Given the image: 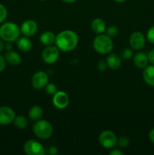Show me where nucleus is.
I'll return each instance as SVG.
<instances>
[{
	"label": "nucleus",
	"instance_id": "obj_1",
	"mask_svg": "<svg viewBox=\"0 0 154 155\" xmlns=\"http://www.w3.org/2000/svg\"><path fill=\"white\" fill-rule=\"evenodd\" d=\"M54 43L60 51L67 52L76 48L79 44V36L72 30H63L56 36Z\"/></svg>",
	"mask_w": 154,
	"mask_h": 155
},
{
	"label": "nucleus",
	"instance_id": "obj_2",
	"mask_svg": "<svg viewBox=\"0 0 154 155\" xmlns=\"http://www.w3.org/2000/svg\"><path fill=\"white\" fill-rule=\"evenodd\" d=\"M21 29L15 23L8 21L0 26V38L6 42L17 41L21 35Z\"/></svg>",
	"mask_w": 154,
	"mask_h": 155
},
{
	"label": "nucleus",
	"instance_id": "obj_3",
	"mask_svg": "<svg viewBox=\"0 0 154 155\" xmlns=\"http://www.w3.org/2000/svg\"><path fill=\"white\" fill-rule=\"evenodd\" d=\"M93 48L101 54H110L113 48V42L112 38L107 34H99L94 39Z\"/></svg>",
	"mask_w": 154,
	"mask_h": 155
},
{
	"label": "nucleus",
	"instance_id": "obj_4",
	"mask_svg": "<svg viewBox=\"0 0 154 155\" xmlns=\"http://www.w3.org/2000/svg\"><path fill=\"white\" fill-rule=\"evenodd\" d=\"M33 132L36 137L45 140L50 139L52 136L53 127L48 120L40 119L33 124Z\"/></svg>",
	"mask_w": 154,
	"mask_h": 155
},
{
	"label": "nucleus",
	"instance_id": "obj_5",
	"mask_svg": "<svg viewBox=\"0 0 154 155\" xmlns=\"http://www.w3.org/2000/svg\"><path fill=\"white\" fill-rule=\"evenodd\" d=\"M98 141L101 146L104 148L111 149L117 145L118 138L113 131L107 130H104L100 133Z\"/></svg>",
	"mask_w": 154,
	"mask_h": 155
},
{
	"label": "nucleus",
	"instance_id": "obj_6",
	"mask_svg": "<svg viewBox=\"0 0 154 155\" xmlns=\"http://www.w3.org/2000/svg\"><path fill=\"white\" fill-rule=\"evenodd\" d=\"M60 56V50L56 45H48L43 49L42 58L45 64H51L58 60Z\"/></svg>",
	"mask_w": 154,
	"mask_h": 155
},
{
	"label": "nucleus",
	"instance_id": "obj_7",
	"mask_svg": "<svg viewBox=\"0 0 154 155\" xmlns=\"http://www.w3.org/2000/svg\"><path fill=\"white\" fill-rule=\"evenodd\" d=\"M24 151L27 155H44L45 150L39 142L33 139L27 141L24 145Z\"/></svg>",
	"mask_w": 154,
	"mask_h": 155
},
{
	"label": "nucleus",
	"instance_id": "obj_8",
	"mask_svg": "<svg viewBox=\"0 0 154 155\" xmlns=\"http://www.w3.org/2000/svg\"><path fill=\"white\" fill-rule=\"evenodd\" d=\"M146 38L143 33L140 31L133 32L129 36V45L133 49L140 50L146 44Z\"/></svg>",
	"mask_w": 154,
	"mask_h": 155
},
{
	"label": "nucleus",
	"instance_id": "obj_9",
	"mask_svg": "<svg viewBox=\"0 0 154 155\" xmlns=\"http://www.w3.org/2000/svg\"><path fill=\"white\" fill-rule=\"evenodd\" d=\"M31 83L33 87L37 90L44 89L48 83V74L44 71H37L32 77Z\"/></svg>",
	"mask_w": 154,
	"mask_h": 155
},
{
	"label": "nucleus",
	"instance_id": "obj_10",
	"mask_svg": "<svg viewBox=\"0 0 154 155\" xmlns=\"http://www.w3.org/2000/svg\"><path fill=\"white\" fill-rule=\"evenodd\" d=\"M15 117V112L11 107L8 106L0 107V125L7 126L12 124Z\"/></svg>",
	"mask_w": 154,
	"mask_h": 155
},
{
	"label": "nucleus",
	"instance_id": "obj_11",
	"mask_svg": "<svg viewBox=\"0 0 154 155\" xmlns=\"http://www.w3.org/2000/svg\"><path fill=\"white\" fill-rule=\"evenodd\" d=\"M52 103L54 107L60 110L65 109L69 103V98L63 91H57L52 98Z\"/></svg>",
	"mask_w": 154,
	"mask_h": 155
},
{
	"label": "nucleus",
	"instance_id": "obj_12",
	"mask_svg": "<svg viewBox=\"0 0 154 155\" xmlns=\"http://www.w3.org/2000/svg\"><path fill=\"white\" fill-rule=\"evenodd\" d=\"M21 33L24 35V36L30 37L33 36L36 33L38 30V24L34 20L28 19L24 21L21 24Z\"/></svg>",
	"mask_w": 154,
	"mask_h": 155
},
{
	"label": "nucleus",
	"instance_id": "obj_13",
	"mask_svg": "<svg viewBox=\"0 0 154 155\" xmlns=\"http://www.w3.org/2000/svg\"><path fill=\"white\" fill-rule=\"evenodd\" d=\"M133 63L134 66L140 69H143L146 68L149 64V59H148V55L144 52H137L134 54L132 58Z\"/></svg>",
	"mask_w": 154,
	"mask_h": 155
},
{
	"label": "nucleus",
	"instance_id": "obj_14",
	"mask_svg": "<svg viewBox=\"0 0 154 155\" xmlns=\"http://www.w3.org/2000/svg\"><path fill=\"white\" fill-rule=\"evenodd\" d=\"M106 62H107V67L110 69L115 71L120 68L121 64H122V59L118 54H114V53H110L106 59Z\"/></svg>",
	"mask_w": 154,
	"mask_h": 155
},
{
	"label": "nucleus",
	"instance_id": "obj_15",
	"mask_svg": "<svg viewBox=\"0 0 154 155\" xmlns=\"http://www.w3.org/2000/svg\"><path fill=\"white\" fill-rule=\"evenodd\" d=\"M143 79L148 86L154 87V64L147 65L143 68Z\"/></svg>",
	"mask_w": 154,
	"mask_h": 155
},
{
	"label": "nucleus",
	"instance_id": "obj_16",
	"mask_svg": "<svg viewBox=\"0 0 154 155\" xmlns=\"http://www.w3.org/2000/svg\"><path fill=\"white\" fill-rule=\"evenodd\" d=\"M5 58L6 62L11 66H18V65L21 64V63L22 62L21 56L13 50L8 51L5 55Z\"/></svg>",
	"mask_w": 154,
	"mask_h": 155
},
{
	"label": "nucleus",
	"instance_id": "obj_17",
	"mask_svg": "<svg viewBox=\"0 0 154 155\" xmlns=\"http://www.w3.org/2000/svg\"><path fill=\"white\" fill-rule=\"evenodd\" d=\"M92 31L96 34H102L106 31L107 26H106L105 21L101 18H95L91 21V24Z\"/></svg>",
	"mask_w": 154,
	"mask_h": 155
},
{
	"label": "nucleus",
	"instance_id": "obj_18",
	"mask_svg": "<svg viewBox=\"0 0 154 155\" xmlns=\"http://www.w3.org/2000/svg\"><path fill=\"white\" fill-rule=\"evenodd\" d=\"M16 42L18 49L23 52H28L33 48V43L27 36L19 37L17 39Z\"/></svg>",
	"mask_w": 154,
	"mask_h": 155
},
{
	"label": "nucleus",
	"instance_id": "obj_19",
	"mask_svg": "<svg viewBox=\"0 0 154 155\" xmlns=\"http://www.w3.org/2000/svg\"><path fill=\"white\" fill-rule=\"evenodd\" d=\"M56 36L51 31H45L39 36V41L42 45L48 46L53 45L55 42Z\"/></svg>",
	"mask_w": 154,
	"mask_h": 155
},
{
	"label": "nucleus",
	"instance_id": "obj_20",
	"mask_svg": "<svg viewBox=\"0 0 154 155\" xmlns=\"http://www.w3.org/2000/svg\"><path fill=\"white\" fill-rule=\"evenodd\" d=\"M43 110L39 105H33L30 107L28 112L29 119L32 121H37L42 117Z\"/></svg>",
	"mask_w": 154,
	"mask_h": 155
},
{
	"label": "nucleus",
	"instance_id": "obj_21",
	"mask_svg": "<svg viewBox=\"0 0 154 155\" xmlns=\"http://www.w3.org/2000/svg\"><path fill=\"white\" fill-rule=\"evenodd\" d=\"M14 125L18 129H23L27 128V126H28V120L26 117L22 116V115H20V116L15 117L14 120L13 121Z\"/></svg>",
	"mask_w": 154,
	"mask_h": 155
},
{
	"label": "nucleus",
	"instance_id": "obj_22",
	"mask_svg": "<svg viewBox=\"0 0 154 155\" xmlns=\"http://www.w3.org/2000/svg\"><path fill=\"white\" fill-rule=\"evenodd\" d=\"M106 33L110 38H114L119 34V28L115 25L110 26V27L106 29Z\"/></svg>",
	"mask_w": 154,
	"mask_h": 155
},
{
	"label": "nucleus",
	"instance_id": "obj_23",
	"mask_svg": "<svg viewBox=\"0 0 154 155\" xmlns=\"http://www.w3.org/2000/svg\"><path fill=\"white\" fill-rule=\"evenodd\" d=\"M134 56V51L131 48H125L121 51V58L125 60H130Z\"/></svg>",
	"mask_w": 154,
	"mask_h": 155
},
{
	"label": "nucleus",
	"instance_id": "obj_24",
	"mask_svg": "<svg viewBox=\"0 0 154 155\" xmlns=\"http://www.w3.org/2000/svg\"><path fill=\"white\" fill-rule=\"evenodd\" d=\"M45 92H46L48 95H52V96L57 92V86L53 83H48V84L45 86Z\"/></svg>",
	"mask_w": 154,
	"mask_h": 155
},
{
	"label": "nucleus",
	"instance_id": "obj_25",
	"mask_svg": "<svg viewBox=\"0 0 154 155\" xmlns=\"http://www.w3.org/2000/svg\"><path fill=\"white\" fill-rule=\"evenodd\" d=\"M117 144L121 148H126L129 145L130 139L127 136H121L119 137V139H118Z\"/></svg>",
	"mask_w": 154,
	"mask_h": 155
},
{
	"label": "nucleus",
	"instance_id": "obj_26",
	"mask_svg": "<svg viewBox=\"0 0 154 155\" xmlns=\"http://www.w3.org/2000/svg\"><path fill=\"white\" fill-rule=\"evenodd\" d=\"M8 16V10L5 6L0 3V24H2L5 21Z\"/></svg>",
	"mask_w": 154,
	"mask_h": 155
},
{
	"label": "nucleus",
	"instance_id": "obj_27",
	"mask_svg": "<svg viewBox=\"0 0 154 155\" xmlns=\"http://www.w3.org/2000/svg\"><path fill=\"white\" fill-rule=\"evenodd\" d=\"M146 40L151 44L154 45V26H152L149 28L146 32Z\"/></svg>",
	"mask_w": 154,
	"mask_h": 155
},
{
	"label": "nucleus",
	"instance_id": "obj_28",
	"mask_svg": "<svg viewBox=\"0 0 154 155\" xmlns=\"http://www.w3.org/2000/svg\"><path fill=\"white\" fill-rule=\"evenodd\" d=\"M107 68V62L104 61H100L98 64V69L99 71H101V72H104V71H106Z\"/></svg>",
	"mask_w": 154,
	"mask_h": 155
},
{
	"label": "nucleus",
	"instance_id": "obj_29",
	"mask_svg": "<svg viewBox=\"0 0 154 155\" xmlns=\"http://www.w3.org/2000/svg\"><path fill=\"white\" fill-rule=\"evenodd\" d=\"M6 63L7 62H6L5 57L0 54V73H2L5 70L6 67Z\"/></svg>",
	"mask_w": 154,
	"mask_h": 155
},
{
	"label": "nucleus",
	"instance_id": "obj_30",
	"mask_svg": "<svg viewBox=\"0 0 154 155\" xmlns=\"http://www.w3.org/2000/svg\"><path fill=\"white\" fill-rule=\"evenodd\" d=\"M147 55L149 63H150L151 64H154V48L149 51Z\"/></svg>",
	"mask_w": 154,
	"mask_h": 155
},
{
	"label": "nucleus",
	"instance_id": "obj_31",
	"mask_svg": "<svg viewBox=\"0 0 154 155\" xmlns=\"http://www.w3.org/2000/svg\"><path fill=\"white\" fill-rule=\"evenodd\" d=\"M58 153V148L56 146H51L48 148V154L51 155H55Z\"/></svg>",
	"mask_w": 154,
	"mask_h": 155
},
{
	"label": "nucleus",
	"instance_id": "obj_32",
	"mask_svg": "<svg viewBox=\"0 0 154 155\" xmlns=\"http://www.w3.org/2000/svg\"><path fill=\"white\" fill-rule=\"evenodd\" d=\"M124 153L118 148H114L110 151V155H123Z\"/></svg>",
	"mask_w": 154,
	"mask_h": 155
},
{
	"label": "nucleus",
	"instance_id": "obj_33",
	"mask_svg": "<svg viewBox=\"0 0 154 155\" xmlns=\"http://www.w3.org/2000/svg\"><path fill=\"white\" fill-rule=\"evenodd\" d=\"M148 136H149V141H150V142L154 145V128L151 129L150 131L149 132V135H148Z\"/></svg>",
	"mask_w": 154,
	"mask_h": 155
},
{
	"label": "nucleus",
	"instance_id": "obj_34",
	"mask_svg": "<svg viewBox=\"0 0 154 155\" xmlns=\"http://www.w3.org/2000/svg\"><path fill=\"white\" fill-rule=\"evenodd\" d=\"M5 46V41L0 38V54L4 51Z\"/></svg>",
	"mask_w": 154,
	"mask_h": 155
},
{
	"label": "nucleus",
	"instance_id": "obj_35",
	"mask_svg": "<svg viewBox=\"0 0 154 155\" xmlns=\"http://www.w3.org/2000/svg\"><path fill=\"white\" fill-rule=\"evenodd\" d=\"M11 42H7V44H5V49H6V51H11L12 50V45Z\"/></svg>",
	"mask_w": 154,
	"mask_h": 155
},
{
	"label": "nucleus",
	"instance_id": "obj_36",
	"mask_svg": "<svg viewBox=\"0 0 154 155\" xmlns=\"http://www.w3.org/2000/svg\"><path fill=\"white\" fill-rule=\"evenodd\" d=\"M61 1H63L65 3H67V4H71V3L75 2L76 0H61Z\"/></svg>",
	"mask_w": 154,
	"mask_h": 155
},
{
	"label": "nucleus",
	"instance_id": "obj_37",
	"mask_svg": "<svg viewBox=\"0 0 154 155\" xmlns=\"http://www.w3.org/2000/svg\"><path fill=\"white\" fill-rule=\"evenodd\" d=\"M113 1H115L116 2H118V3H123L125 2L126 0H113Z\"/></svg>",
	"mask_w": 154,
	"mask_h": 155
},
{
	"label": "nucleus",
	"instance_id": "obj_38",
	"mask_svg": "<svg viewBox=\"0 0 154 155\" xmlns=\"http://www.w3.org/2000/svg\"><path fill=\"white\" fill-rule=\"evenodd\" d=\"M39 1H46V0H39Z\"/></svg>",
	"mask_w": 154,
	"mask_h": 155
}]
</instances>
